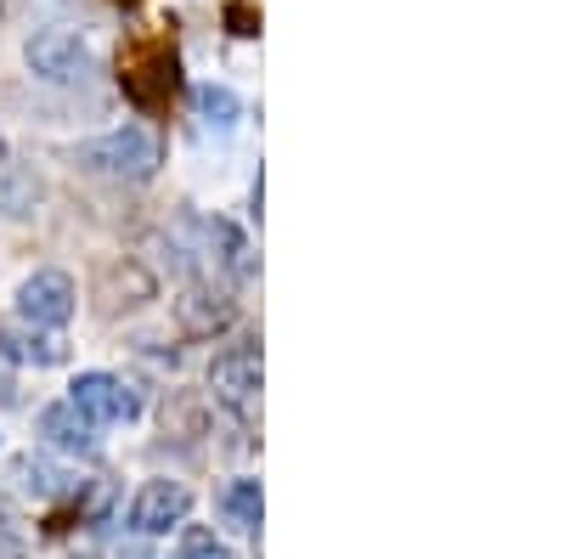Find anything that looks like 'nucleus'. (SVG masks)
<instances>
[{
    "label": "nucleus",
    "instance_id": "14",
    "mask_svg": "<svg viewBox=\"0 0 564 559\" xmlns=\"http://www.w3.org/2000/svg\"><path fill=\"white\" fill-rule=\"evenodd\" d=\"M204 232H209V249H220L215 260H220L231 277H238V283H249V277H254V249L243 244V232L231 226V221H209Z\"/></svg>",
    "mask_w": 564,
    "mask_h": 559
},
{
    "label": "nucleus",
    "instance_id": "2",
    "mask_svg": "<svg viewBox=\"0 0 564 559\" xmlns=\"http://www.w3.org/2000/svg\"><path fill=\"white\" fill-rule=\"evenodd\" d=\"M23 63L40 85H79L90 74V45L68 23H45L23 40Z\"/></svg>",
    "mask_w": 564,
    "mask_h": 559
},
{
    "label": "nucleus",
    "instance_id": "9",
    "mask_svg": "<svg viewBox=\"0 0 564 559\" xmlns=\"http://www.w3.org/2000/svg\"><path fill=\"white\" fill-rule=\"evenodd\" d=\"M40 204H45L40 170H34L29 159H18V153L0 148V215H7V221H29Z\"/></svg>",
    "mask_w": 564,
    "mask_h": 559
},
{
    "label": "nucleus",
    "instance_id": "17",
    "mask_svg": "<svg viewBox=\"0 0 564 559\" xmlns=\"http://www.w3.org/2000/svg\"><path fill=\"white\" fill-rule=\"evenodd\" d=\"M175 559H238V553H231L209 526H186L181 520V542H175Z\"/></svg>",
    "mask_w": 564,
    "mask_h": 559
},
{
    "label": "nucleus",
    "instance_id": "12",
    "mask_svg": "<svg viewBox=\"0 0 564 559\" xmlns=\"http://www.w3.org/2000/svg\"><path fill=\"white\" fill-rule=\"evenodd\" d=\"M23 329H29V322H23ZM0 356L34 362V367H57V362H68V345L57 340V329H29V334L0 329Z\"/></svg>",
    "mask_w": 564,
    "mask_h": 559
},
{
    "label": "nucleus",
    "instance_id": "13",
    "mask_svg": "<svg viewBox=\"0 0 564 559\" xmlns=\"http://www.w3.org/2000/svg\"><path fill=\"white\" fill-rule=\"evenodd\" d=\"M215 508H220V520L231 526V531H260V508H265V497H260V481H226L220 486V497H215Z\"/></svg>",
    "mask_w": 564,
    "mask_h": 559
},
{
    "label": "nucleus",
    "instance_id": "16",
    "mask_svg": "<svg viewBox=\"0 0 564 559\" xmlns=\"http://www.w3.org/2000/svg\"><path fill=\"white\" fill-rule=\"evenodd\" d=\"M193 103H198V119L209 130H231V125L243 119V103H238V90H231V85H198Z\"/></svg>",
    "mask_w": 564,
    "mask_h": 559
},
{
    "label": "nucleus",
    "instance_id": "10",
    "mask_svg": "<svg viewBox=\"0 0 564 559\" xmlns=\"http://www.w3.org/2000/svg\"><path fill=\"white\" fill-rule=\"evenodd\" d=\"M7 481H12V492H18V497H29V503H57V497H68V492H74V475L63 470V463L40 458V452L12 458Z\"/></svg>",
    "mask_w": 564,
    "mask_h": 559
},
{
    "label": "nucleus",
    "instance_id": "5",
    "mask_svg": "<svg viewBox=\"0 0 564 559\" xmlns=\"http://www.w3.org/2000/svg\"><path fill=\"white\" fill-rule=\"evenodd\" d=\"M193 515V492L181 481L159 475V481H141V492L130 497V531L135 537H164V531H181V520Z\"/></svg>",
    "mask_w": 564,
    "mask_h": 559
},
{
    "label": "nucleus",
    "instance_id": "4",
    "mask_svg": "<svg viewBox=\"0 0 564 559\" xmlns=\"http://www.w3.org/2000/svg\"><path fill=\"white\" fill-rule=\"evenodd\" d=\"M260 379H265V367H260V351L254 345H231L209 362V390L226 412H238L249 418L254 401H260Z\"/></svg>",
    "mask_w": 564,
    "mask_h": 559
},
{
    "label": "nucleus",
    "instance_id": "20",
    "mask_svg": "<svg viewBox=\"0 0 564 559\" xmlns=\"http://www.w3.org/2000/svg\"><path fill=\"white\" fill-rule=\"evenodd\" d=\"M0 12H7V0H0Z\"/></svg>",
    "mask_w": 564,
    "mask_h": 559
},
{
    "label": "nucleus",
    "instance_id": "1",
    "mask_svg": "<svg viewBox=\"0 0 564 559\" xmlns=\"http://www.w3.org/2000/svg\"><path fill=\"white\" fill-rule=\"evenodd\" d=\"M74 164L90 170V175H113V181L141 186V181H153V175H159V164H164V142H159V130H153V125H119V130L97 136V142H85V148L74 153Z\"/></svg>",
    "mask_w": 564,
    "mask_h": 559
},
{
    "label": "nucleus",
    "instance_id": "15",
    "mask_svg": "<svg viewBox=\"0 0 564 559\" xmlns=\"http://www.w3.org/2000/svg\"><path fill=\"white\" fill-rule=\"evenodd\" d=\"M164 436H181V441L209 436V401H204V396H170V407H164Z\"/></svg>",
    "mask_w": 564,
    "mask_h": 559
},
{
    "label": "nucleus",
    "instance_id": "11",
    "mask_svg": "<svg viewBox=\"0 0 564 559\" xmlns=\"http://www.w3.org/2000/svg\"><path fill=\"white\" fill-rule=\"evenodd\" d=\"M175 316H181V329L193 334V340H209V334H220L226 322H231V300L226 294H209V289H186L175 300Z\"/></svg>",
    "mask_w": 564,
    "mask_h": 559
},
{
    "label": "nucleus",
    "instance_id": "3",
    "mask_svg": "<svg viewBox=\"0 0 564 559\" xmlns=\"http://www.w3.org/2000/svg\"><path fill=\"white\" fill-rule=\"evenodd\" d=\"M79 311V289L63 266H40L18 283V316L29 329H68Z\"/></svg>",
    "mask_w": 564,
    "mask_h": 559
},
{
    "label": "nucleus",
    "instance_id": "19",
    "mask_svg": "<svg viewBox=\"0 0 564 559\" xmlns=\"http://www.w3.org/2000/svg\"><path fill=\"white\" fill-rule=\"evenodd\" d=\"M0 559H29V548L23 542H0Z\"/></svg>",
    "mask_w": 564,
    "mask_h": 559
},
{
    "label": "nucleus",
    "instance_id": "7",
    "mask_svg": "<svg viewBox=\"0 0 564 559\" xmlns=\"http://www.w3.org/2000/svg\"><path fill=\"white\" fill-rule=\"evenodd\" d=\"M90 300H97L102 316H124V311H141L148 300H159V283H153V271L141 266V260H102L97 266V283H90Z\"/></svg>",
    "mask_w": 564,
    "mask_h": 559
},
{
    "label": "nucleus",
    "instance_id": "18",
    "mask_svg": "<svg viewBox=\"0 0 564 559\" xmlns=\"http://www.w3.org/2000/svg\"><path fill=\"white\" fill-rule=\"evenodd\" d=\"M226 23H231V34H260V23H254L249 7H226Z\"/></svg>",
    "mask_w": 564,
    "mask_h": 559
},
{
    "label": "nucleus",
    "instance_id": "6",
    "mask_svg": "<svg viewBox=\"0 0 564 559\" xmlns=\"http://www.w3.org/2000/svg\"><path fill=\"white\" fill-rule=\"evenodd\" d=\"M68 401L90 418L97 430L108 424H130V418H141V396L119 379V373H79V379L68 385Z\"/></svg>",
    "mask_w": 564,
    "mask_h": 559
},
{
    "label": "nucleus",
    "instance_id": "8",
    "mask_svg": "<svg viewBox=\"0 0 564 559\" xmlns=\"http://www.w3.org/2000/svg\"><path fill=\"white\" fill-rule=\"evenodd\" d=\"M34 436L52 447V452H68V458H90L97 452V424L74 407V401H52V407H40L34 418Z\"/></svg>",
    "mask_w": 564,
    "mask_h": 559
}]
</instances>
